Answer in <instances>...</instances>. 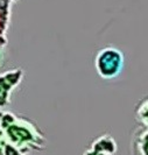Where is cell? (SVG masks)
Returning <instances> with one entry per match:
<instances>
[{
    "label": "cell",
    "instance_id": "5b68a950",
    "mask_svg": "<svg viewBox=\"0 0 148 155\" xmlns=\"http://www.w3.org/2000/svg\"><path fill=\"white\" fill-rule=\"evenodd\" d=\"M133 155H148V128L141 127L132 137Z\"/></svg>",
    "mask_w": 148,
    "mask_h": 155
},
{
    "label": "cell",
    "instance_id": "7a4b0ae2",
    "mask_svg": "<svg viewBox=\"0 0 148 155\" xmlns=\"http://www.w3.org/2000/svg\"><path fill=\"white\" fill-rule=\"evenodd\" d=\"M94 69L103 79H114L123 72L125 65L124 53L114 46H105L94 55Z\"/></svg>",
    "mask_w": 148,
    "mask_h": 155
},
{
    "label": "cell",
    "instance_id": "6da1fadb",
    "mask_svg": "<svg viewBox=\"0 0 148 155\" xmlns=\"http://www.w3.org/2000/svg\"><path fill=\"white\" fill-rule=\"evenodd\" d=\"M0 131L8 145L20 152L44 150L47 138L40 127L24 114L0 110Z\"/></svg>",
    "mask_w": 148,
    "mask_h": 155
},
{
    "label": "cell",
    "instance_id": "30bf717a",
    "mask_svg": "<svg viewBox=\"0 0 148 155\" xmlns=\"http://www.w3.org/2000/svg\"><path fill=\"white\" fill-rule=\"evenodd\" d=\"M6 145H7V142H6V140L4 138L2 133L0 131V155H4V149L6 147Z\"/></svg>",
    "mask_w": 148,
    "mask_h": 155
},
{
    "label": "cell",
    "instance_id": "ba28073f",
    "mask_svg": "<svg viewBox=\"0 0 148 155\" xmlns=\"http://www.w3.org/2000/svg\"><path fill=\"white\" fill-rule=\"evenodd\" d=\"M4 155H25L24 152H20L19 149L12 147L11 145H6V147L4 149Z\"/></svg>",
    "mask_w": 148,
    "mask_h": 155
},
{
    "label": "cell",
    "instance_id": "277c9868",
    "mask_svg": "<svg viewBox=\"0 0 148 155\" xmlns=\"http://www.w3.org/2000/svg\"><path fill=\"white\" fill-rule=\"evenodd\" d=\"M19 0H0V51H6L11 27L12 8Z\"/></svg>",
    "mask_w": 148,
    "mask_h": 155
},
{
    "label": "cell",
    "instance_id": "8992f818",
    "mask_svg": "<svg viewBox=\"0 0 148 155\" xmlns=\"http://www.w3.org/2000/svg\"><path fill=\"white\" fill-rule=\"evenodd\" d=\"M90 146L96 148V149H98V150H101V152L106 153L107 155H114L117 153L118 149L116 140L109 133H105L103 135L97 137L94 140H92Z\"/></svg>",
    "mask_w": 148,
    "mask_h": 155
},
{
    "label": "cell",
    "instance_id": "9c48e42d",
    "mask_svg": "<svg viewBox=\"0 0 148 155\" xmlns=\"http://www.w3.org/2000/svg\"><path fill=\"white\" fill-rule=\"evenodd\" d=\"M83 155H107V154L104 153V152H101V150H98V149H96V148L91 147V146H89V147L84 150Z\"/></svg>",
    "mask_w": 148,
    "mask_h": 155
},
{
    "label": "cell",
    "instance_id": "3957f363",
    "mask_svg": "<svg viewBox=\"0 0 148 155\" xmlns=\"http://www.w3.org/2000/svg\"><path fill=\"white\" fill-rule=\"evenodd\" d=\"M25 78L22 68H13L0 74V110L11 104L14 90L19 87Z\"/></svg>",
    "mask_w": 148,
    "mask_h": 155
},
{
    "label": "cell",
    "instance_id": "8fae6325",
    "mask_svg": "<svg viewBox=\"0 0 148 155\" xmlns=\"http://www.w3.org/2000/svg\"><path fill=\"white\" fill-rule=\"evenodd\" d=\"M5 58H6V51H0V68L5 63Z\"/></svg>",
    "mask_w": 148,
    "mask_h": 155
},
{
    "label": "cell",
    "instance_id": "52a82bcc",
    "mask_svg": "<svg viewBox=\"0 0 148 155\" xmlns=\"http://www.w3.org/2000/svg\"><path fill=\"white\" fill-rule=\"evenodd\" d=\"M134 116H135L136 121L142 127L148 128V96L136 104L135 110H134Z\"/></svg>",
    "mask_w": 148,
    "mask_h": 155
}]
</instances>
